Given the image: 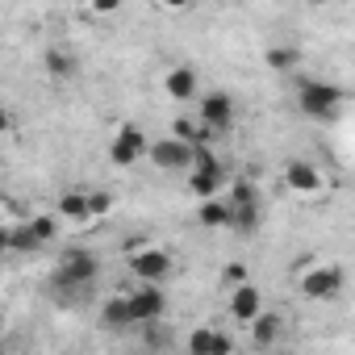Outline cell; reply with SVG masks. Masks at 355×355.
Wrapping results in <instances>:
<instances>
[{
  "label": "cell",
  "mask_w": 355,
  "mask_h": 355,
  "mask_svg": "<svg viewBox=\"0 0 355 355\" xmlns=\"http://www.w3.org/2000/svg\"><path fill=\"white\" fill-rule=\"evenodd\" d=\"M101 280V255L96 251H84V247H71L59 255L55 272H51V288L59 293H84Z\"/></svg>",
  "instance_id": "6da1fadb"
},
{
  "label": "cell",
  "mask_w": 355,
  "mask_h": 355,
  "mask_svg": "<svg viewBox=\"0 0 355 355\" xmlns=\"http://www.w3.org/2000/svg\"><path fill=\"white\" fill-rule=\"evenodd\" d=\"M343 105H347V92L330 80H301L297 88V109L313 121H338Z\"/></svg>",
  "instance_id": "7a4b0ae2"
},
{
  "label": "cell",
  "mask_w": 355,
  "mask_h": 355,
  "mask_svg": "<svg viewBox=\"0 0 355 355\" xmlns=\"http://www.w3.org/2000/svg\"><path fill=\"white\" fill-rule=\"evenodd\" d=\"M226 201H230V230L234 234H255L259 222H263L259 189L251 180H234V184H226Z\"/></svg>",
  "instance_id": "3957f363"
},
{
  "label": "cell",
  "mask_w": 355,
  "mask_h": 355,
  "mask_svg": "<svg viewBox=\"0 0 355 355\" xmlns=\"http://www.w3.org/2000/svg\"><path fill=\"white\" fill-rule=\"evenodd\" d=\"M197 121H201L205 134H226V130L239 121V101H234L226 88H214V92L201 96V105H197Z\"/></svg>",
  "instance_id": "277c9868"
},
{
  "label": "cell",
  "mask_w": 355,
  "mask_h": 355,
  "mask_svg": "<svg viewBox=\"0 0 355 355\" xmlns=\"http://www.w3.org/2000/svg\"><path fill=\"white\" fill-rule=\"evenodd\" d=\"M171 255L163 251V247H134V255H130V272H134V280H142V284H167L171 280Z\"/></svg>",
  "instance_id": "5b68a950"
},
{
  "label": "cell",
  "mask_w": 355,
  "mask_h": 355,
  "mask_svg": "<svg viewBox=\"0 0 355 355\" xmlns=\"http://www.w3.org/2000/svg\"><path fill=\"white\" fill-rule=\"evenodd\" d=\"M343 288H347V272L338 263H318V268H309L301 276V293L309 301H334Z\"/></svg>",
  "instance_id": "8992f818"
},
{
  "label": "cell",
  "mask_w": 355,
  "mask_h": 355,
  "mask_svg": "<svg viewBox=\"0 0 355 355\" xmlns=\"http://www.w3.org/2000/svg\"><path fill=\"white\" fill-rule=\"evenodd\" d=\"M125 301H130L134 326L163 322V313H167V288H163V284H142V280H138V288H130Z\"/></svg>",
  "instance_id": "52a82bcc"
},
{
  "label": "cell",
  "mask_w": 355,
  "mask_h": 355,
  "mask_svg": "<svg viewBox=\"0 0 355 355\" xmlns=\"http://www.w3.org/2000/svg\"><path fill=\"white\" fill-rule=\"evenodd\" d=\"M146 159H150L159 171H184V167L193 163V142L175 138V134L155 138V142H146Z\"/></svg>",
  "instance_id": "ba28073f"
},
{
  "label": "cell",
  "mask_w": 355,
  "mask_h": 355,
  "mask_svg": "<svg viewBox=\"0 0 355 355\" xmlns=\"http://www.w3.org/2000/svg\"><path fill=\"white\" fill-rule=\"evenodd\" d=\"M146 134L138 130V125H121L117 134H113V142H109V163L113 167H134L138 159H146Z\"/></svg>",
  "instance_id": "9c48e42d"
},
{
  "label": "cell",
  "mask_w": 355,
  "mask_h": 355,
  "mask_svg": "<svg viewBox=\"0 0 355 355\" xmlns=\"http://www.w3.org/2000/svg\"><path fill=\"white\" fill-rule=\"evenodd\" d=\"M284 184H288L297 197H318V193H326V175H322L309 159H288V163H284Z\"/></svg>",
  "instance_id": "30bf717a"
},
{
  "label": "cell",
  "mask_w": 355,
  "mask_h": 355,
  "mask_svg": "<svg viewBox=\"0 0 355 355\" xmlns=\"http://www.w3.org/2000/svg\"><path fill=\"white\" fill-rule=\"evenodd\" d=\"M259 309H263V293H259V284H255V280H239V284H230L226 313H230L234 322H243V326H247Z\"/></svg>",
  "instance_id": "8fae6325"
},
{
  "label": "cell",
  "mask_w": 355,
  "mask_h": 355,
  "mask_svg": "<svg viewBox=\"0 0 355 355\" xmlns=\"http://www.w3.org/2000/svg\"><path fill=\"white\" fill-rule=\"evenodd\" d=\"M55 214H59V222L92 226V218H88V189H63L59 201H55Z\"/></svg>",
  "instance_id": "7c38bea8"
},
{
  "label": "cell",
  "mask_w": 355,
  "mask_h": 355,
  "mask_svg": "<svg viewBox=\"0 0 355 355\" xmlns=\"http://www.w3.org/2000/svg\"><path fill=\"white\" fill-rule=\"evenodd\" d=\"M197 88H201V80H197V71H193L189 63L171 67V71L163 76V92H167L171 101H180V105H189V101L197 96Z\"/></svg>",
  "instance_id": "4fadbf2b"
},
{
  "label": "cell",
  "mask_w": 355,
  "mask_h": 355,
  "mask_svg": "<svg viewBox=\"0 0 355 355\" xmlns=\"http://www.w3.org/2000/svg\"><path fill=\"white\" fill-rule=\"evenodd\" d=\"M189 351H193V355H230V351H234V338L222 334V330L201 326V330L189 334Z\"/></svg>",
  "instance_id": "5bb4252c"
},
{
  "label": "cell",
  "mask_w": 355,
  "mask_h": 355,
  "mask_svg": "<svg viewBox=\"0 0 355 355\" xmlns=\"http://www.w3.org/2000/svg\"><path fill=\"white\" fill-rule=\"evenodd\" d=\"M197 222L205 230H230V201L226 197H205L197 201Z\"/></svg>",
  "instance_id": "9a60e30c"
},
{
  "label": "cell",
  "mask_w": 355,
  "mask_h": 355,
  "mask_svg": "<svg viewBox=\"0 0 355 355\" xmlns=\"http://www.w3.org/2000/svg\"><path fill=\"white\" fill-rule=\"evenodd\" d=\"M247 326H251V343H255V347H272V343L280 338V330H284V318L272 313V309H259Z\"/></svg>",
  "instance_id": "2e32d148"
},
{
  "label": "cell",
  "mask_w": 355,
  "mask_h": 355,
  "mask_svg": "<svg viewBox=\"0 0 355 355\" xmlns=\"http://www.w3.org/2000/svg\"><path fill=\"white\" fill-rule=\"evenodd\" d=\"M42 67H46V76H51L55 84H67V80L76 76V67H80V63H76V55H71V51L51 46V51L42 55Z\"/></svg>",
  "instance_id": "e0dca14e"
},
{
  "label": "cell",
  "mask_w": 355,
  "mask_h": 355,
  "mask_svg": "<svg viewBox=\"0 0 355 355\" xmlns=\"http://www.w3.org/2000/svg\"><path fill=\"white\" fill-rule=\"evenodd\" d=\"M101 326L105 330H130L134 326V313H130V301L117 293V297H109L105 305H101Z\"/></svg>",
  "instance_id": "ac0fdd59"
},
{
  "label": "cell",
  "mask_w": 355,
  "mask_h": 355,
  "mask_svg": "<svg viewBox=\"0 0 355 355\" xmlns=\"http://www.w3.org/2000/svg\"><path fill=\"white\" fill-rule=\"evenodd\" d=\"M26 226L38 239V247H51L59 239V214H34V218H26Z\"/></svg>",
  "instance_id": "d6986e66"
},
{
  "label": "cell",
  "mask_w": 355,
  "mask_h": 355,
  "mask_svg": "<svg viewBox=\"0 0 355 355\" xmlns=\"http://www.w3.org/2000/svg\"><path fill=\"white\" fill-rule=\"evenodd\" d=\"M263 59H268L272 71H293V67H297V51H293V46H268Z\"/></svg>",
  "instance_id": "ffe728a7"
},
{
  "label": "cell",
  "mask_w": 355,
  "mask_h": 355,
  "mask_svg": "<svg viewBox=\"0 0 355 355\" xmlns=\"http://www.w3.org/2000/svg\"><path fill=\"white\" fill-rule=\"evenodd\" d=\"M171 134H175V138H184V142H201L205 130H201L197 117H175V121H171Z\"/></svg>",
  "instance_id": "44dd1931"
},
{
  "label": "cell",
  "mask_w": 355,
  "mask_h": 355,
  "mask_svg": "<svg viewBox=\"0 0 355 355\" xmlns=\"http://www.w3.org/2000/svg\"><path fill=\"white\" fill-rule=\"evenodd\" d=\"M109 209H113V197H109V193H92V189H88V218H92V222H101Z\"/></svg>",
  "instance_id": "7402d4cb"
},
{
  "label": "cell",
  "mask_w": 355,
  "mask_h": 355,
  "mask_svg": "<svg viewBox=\"0 0 355 355\" xmlns=\"http://www.w3.org/2000/svg\"><path fill=\"white\" fill-rule=\"evenodd\" d=\"M121 5H125V0H88V13L101 17V21H109V17L121 13Z\"/></svg>",
  "instance_id": "603a6c76"
},
{
  "label": "cell",
  "mask_w": 355,
  "mask_h": 355,
  "mask_svg": "<svg viewBox=\"0 0 355 355\" xmlns=\"http://www.w3.org/2000/svg\"><path fill=\"white\" fill-rule=\"evenodd\" d=\"M222 280H226V284H239V280H247V272L234 263V268H226V276H222Z\"/></svg>",
  "instance_id": "cb8c5ba5"
},
{
  "label": "cell",
  "mask_w": 355,
  "mask_h": 355,
  "mask_svg": "<svg viewBox=\"0 0 355 355\" xmlns=\"http://www.w3.org/2000/svg\"><path fill=\"white\" fill-rule=\"evenodd\" d=\"M163 9H171V13H184V9H193V0H163Z\"/></svg>",
  "instance_id": "d4e9b609"
},
{
  "label": "cell",
  "mask_w": 355,
  "mask_h": 355,
  "mask_svg": "<svg viewBox=\"0 0 355 355\" xmlns=\"http://www.w3.org/2000/svg\"><path fill=\"white\" fill-rule=\"evenodd\" d=\"M5 255H13V251H9V226L0 222V259H5Z\"/></svg>",
  "instance_id": "484cf974"
},
{
  "label": "cell",
  "mask_w": 355,
  "mask_h": 355,
  "mask_svg": "<svg viewBox=\"0 0 355 355\" xmlns=\"http://www.w3.org/2000/svg\"><path fill=\"white\" fill-rule=\"evenodd\" d=\"M9 130H13V113L0 105V134H9Z\"/></svg>",
  "instance_id": "4316f807"
},
{
  "label": "cell",
  "mask_w": 355,
  "mask_h": 355,
  "mask_svg": "<svg viewBox=\"0 0 355 355\" xmlns=\"http://www.w3.org/2000/svg\"><path fill=\"white\" fill-rule=\"evenodd\" d=\"M0 330H5V313H0Z\"/></svg>",
  "instance_id": "83f0119b"
}]
</instances>
